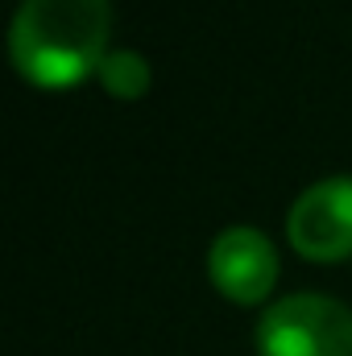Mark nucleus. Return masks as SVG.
I'll return each mask as SVG.
<instances>
[{
	"label": "nucleus",
	"mask_w": 352,
	"mask_h": 356,
	"mask_svg": "<svg viewBox=\"0 0 352 356\" xmlns=\"http://www.w3.org/2000/svg\"><path fill=\"white\" fill-rule=\"evenodd\" d=\"M207 273L224 298L253 307L278 282V253H273L269 236L257 228H224L211 241Z\"/></svg>",
	"instance_id": "4"
},
{
	"label": "nucleus",
	"mask_w": 352,
	"mask_h": 356,
	"mask_svg": "<svg viewBox=\"0 0 352 356\" xmlns=\"http://www.w3.org/2000/svg\"><path fill=\"white\" fill-rule=\"evenodd\" d=\"M95 75H99L104 88L112 95H120V99H137L150 88V63L137 50H108Z\"/></svg>",
	"instance_id": "5"
},
{
	"label": "nucleus",
	"mask_w": 352,
	"mask_h": 356,
	"mask_svg": "<svg viewBox=\"0 0 352 356\" xmlns=\"http://www.w3.org/2000/svg\"><path fill=\"white\" fill-rule=\"evenodd\" d=\"M286 236L298 257L307 261H340L352 253V175L319 178L307 186L290 216Z\"/></svg>",
	"instance_id": "3"
},
{
	"label": "nucleus",
	"mask_w": 352,
	"mask_h": 356,
	"mask_svg": "<svg viewBox=\"0 0 352 356\" xmlns=\"http://www.w3.org/2000/svg\"><path fill=\"white\" fill-rule=\"evenodd\" d=\"M262 356H352V311L328 294H290L257 323Z\"/></svg>",
	"instance_id": "2"
},
{
	"label": "nucleus",
	"mask_w": 352,
	"mask_h": 356,
	"mask_svg": "<svg viewBox=\"0 0 352 356\" xmlns=\"http://www.w3.org/2000/svg\"><path fill=\"white\" fill-rule=\"evenodd\" d=\"M108 33V0H21L8 29V54L13 67L38 88H75L99 71Z\"/></svg>",
	"instance_id": "1"
}]
</instances>
